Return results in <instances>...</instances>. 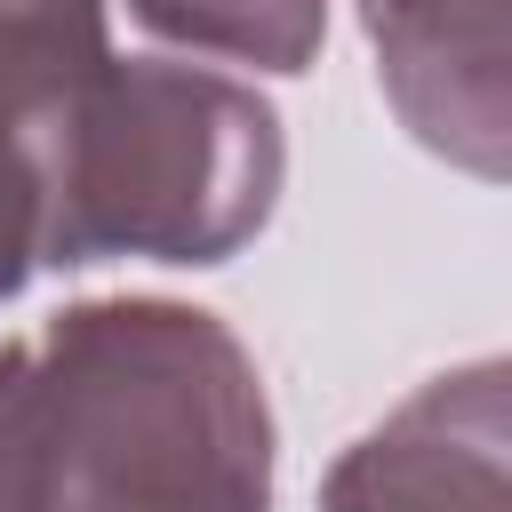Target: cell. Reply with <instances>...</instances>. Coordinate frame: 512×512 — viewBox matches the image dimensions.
I'll return each mask as SVG.
<instances>
[{
    "label": "cell",
    "mask_w": 512,
    "mask_h": 512,
    "mask_svg": "<svg viewBox=\"0 0 512 512\" xmlns=\"http://www.w3.org/2000/svg\"><path fill=\"white\" fill-rule=\"evenodd\" d=\"M0 512H272L248 344L168 296H88L8 336Z\"/></svg>",
    "instance_id": "obj_1"
},
{
    "label": "cell",
    "mask_w": 512,
    "mask_h": 512,
    "mask_svg": "<svg viewBox=\"0 0 512 512\" xmlns=\"http://www.w3.org/2000/svg\"><path fill=\"white\" fill-rule=\"evenodd\" d=\"M40 264V160H32V112L0 104V304Z\"/></svg>",
    "instance_id": "obj_7"
},
{
    "label": "cell",
    "mask_w": 512,
    "mask_h": 512,
    "mask_svg": "<svg viewBox=\"0 0 512 512\" xmlns=\"http://www.w3.org/2000/svg\"><path fill=\"white\" fill-rule=\"evenodd\" d=\"M128 16L192 56H232L256 72H304L328 40V0H128Z\"/></svg>",
    "instance_id": "obj_5"
},
{
    "label": "cell",
    "mask_w": 512,
    "mask_h": 512,
    "mask_svg": "<svg viewBox=\"0 0 512 512\" xmlns=\"http://www.w3.org/2000/svg\"><path fill=\"white\" fill-rule=\"evenodd\" d=\"M104 0H0V104L40 112L104 64Z\"/></svg>",
    "instance_id": "obj_6"
},
{
    "label": "cell",
    "mask_w": 512,
    "mask_h": 512,
    "mask_svg": "<svg viewBox=\"0 0 512 512\" xmlns=\"http://www.w3.org/2000/svg\"><path fill=\"white\" fill-rule=\"evenodd\" d=\"M376 88L400 128L488 184H512V0H360Z\"/></svg>",
    "instance_id": "obj_4"
},
{
    "label": "cell",
    "mask_w": 512,
    "mask_h": 512,
    "mask_svg": "<svg viewBox=\"0 0 512 512\" xmlns=\"http://www.w3.org/2000/svg\"><path fill=\"white\" fill-rule=\"evenodd\" d=\"M40 264H224L280 200V112L208 64L104 56L80 88L32 112Z\"/></svg>",
    "instance_id": "obj_2"
},
{
    "label": "cell",
    "mask_w": 512,
    "mask_h": 512,
    "mask_svg": "<svg viewBox=\"0 0 512 512\" xmlns=\"http://www.w3.org/2000/svg\"><path fill=\"white\" fill-rule=\"evenodd\" d=\"M320 512H512V352L416 384L328 464Z\"/></svg>",
    "instance_id": "obj_3"
}]
</instances>
